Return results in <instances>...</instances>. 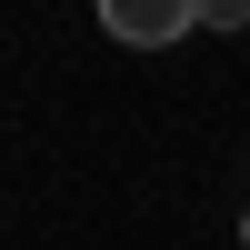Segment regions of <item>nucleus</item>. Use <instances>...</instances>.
<instances>
[{
  "label": "nucleus",
  "mask_w": 250,
  "mask_h": 250,
  "mask_svg": "<svg viewBox=\"0 0 250 250\" xmlns=\"http://www.w3.org/2000/svg\"><path fill=\"white\" fill-rule=\"evenodd\" d=\"M100 30L130 50H170L180 30H200V0H100Z\"/></svg>",
  "instance_id": "nucleus-1"
},
{
  "label": "nucleus",
  "mask_w": 250,
  "mask_h": 250,
  "mask_svg": "<svg viewBox=\"0 0 250 250\" xmlns=\"http://www.w3.org/2000/svg\"><path fill=\"white\" fill-rule=\"evenodd\" d=\"M200 30H250V0H200Z\"/></svg>",
  "instance_id": "nucleus-2"
},
{
  "label": "nucleus",
  "mask_w": 250,
  "mask_h": 250,
  "mask_svg": "<svg viewBox=\"0 0 250 250\" xmlns=\"http://www.w3.org/2000/svg\"><path fill=\"white\" fill-rule=\"evenodd\" d=\"M240 250H250V210H240Z\"/></svg>",
  "instance_id": "nucleus-3"
}]
</instances>
